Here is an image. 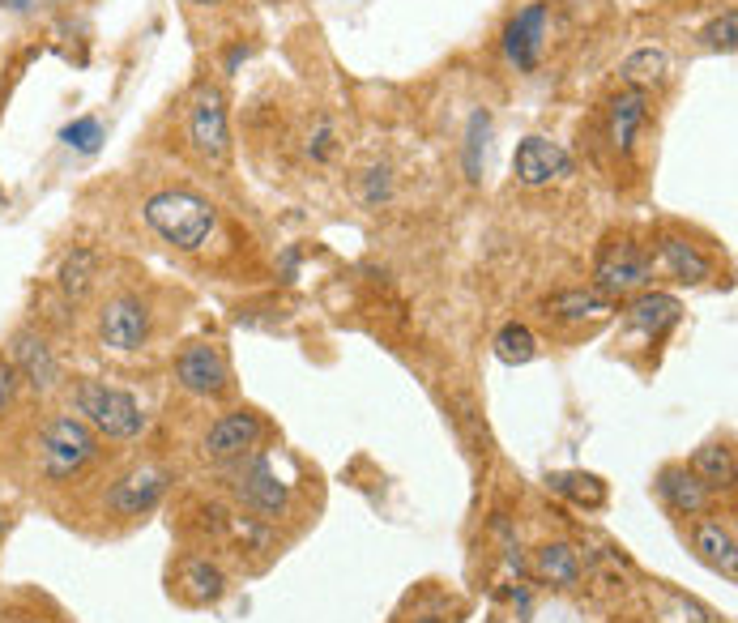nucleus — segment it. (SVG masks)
<instances>
[{"label": "nucleus", "mask_w": 738, "mask_h": 623, "mask_svg": "<svg viewBox=\"0 0 738 623\" xmlns=\"http://www.w3.org/2000/svg\"><path fill=\"white\" fill-rule=\"evenodd\" d=\"M73 410L94 436H107V440H137L150 423L133 393L107 385V380H94V376L73 385Z\"/></svg>", "instance_id": "f257e3e1"}, {"label": "nucleus", "mask_w": 738, "mask_h": 623, "mask_svg": "<svg viewBox=\"0 0 738 623\" xmlns=\"http://www.w3.org/2000/svg\"><path fill=\"white\" fill-rule=\"evenodd\" d=\"M141 214H146L150 227L180 252H197L205 239L214 235V222H218L214 205L197 193H188V188H163V193H154L146 201Z\"/></svg>", "instance_id": "f03ea898"}, {"label": "nucleus", "mask_w": 738, "mask_h": 623, "mask_svg": "<svg viewBox=\"0 0 738 623\" xmlns=\"http://www.w3.org/2000/svg\"><path fill=\"white\" fill-rule=\"evenodd\" d=\"M35 449H39V474L47 483H69L99 457V436L77 414H52L39 431Z\"/></svg>", "instance_id": "7ed1b4c3"}, {"label": "nucleus", "mask_w": 738, "mask_h": 623, "mask_svg": "<svg viewBox=\"0 0 738 623\" xmlns=\"http://www.w3.org/2000/svg\"><path fill=\"white\" fill-rule=\"evenodd\" d=\"M231 487H235L239 500H244L252 513H261L265 521H278L286 513V504H291V491H286V483L274 470V461H269L265 453L239 457L235 474H231Z\"/></svg>", "instance_id": "20e7f679"}, {"label": "nucleus", "mask_w": 738, "mask_h": 623, "mask_svg": "<svg viewBox=\"0 0 738 623\" xmlns=\"http://www.w3.org/2000/svg\"><path fill=\"white\" fill-rule=\"evenodd\" d=\"M649 274H653L649 252L628 235L611 239V244L598 252V265H593V282H598L602 295H628L636 286H645Z\"/></svg>", "instance_id": "39448f33"}, {"label": "nucleus", "mask_w": 738, "mask_h": 623, "mask_svg": "<svg viewBox=\"0 0 738 623\" xmlns=\"http://www.w3.org/2000/svg\"><path fill=\"white\" fill-rule=\"evenodd\" d=\"M171 487V470L167 466H154V461H141V466L124 470L116 483H111L107 491V513L116 517H141L150 513V508H158V500L167 495Z\"/></svg>", "instance_id": "423d86ee"}, {"label": "nucleus", "mask_w": 738, "mask_h": 623, "mask_svg": "<svg viewBox=\"0 0 738 623\" xmlns=\"http://www.w3.org/2000/svg\"><path fill=\"white\" fill-rule=\"evenodd\" d=\"M150 338V308L137 295H116L99 312V342L116 355H133Z\"/></svg>", "instance_id": "0eeeda50"}, {"label": "nucleus", "mask_w": 738, "mask_h": 623, "mask_svg": "<svg viewBox=\"0 0 738 623\" xmlns=\"http://www.w3.org/2000/svg\"><path fill=\"white\" fill-rule=\"evenodd\" d=\"M175 385L192 397H222L231 389V367L227 355L210 342H192L175 359Z\"/></svg>", "instance_id": "6e6552de"}, {"label": "nucleus", "mask_w": 738, "mask_h": 623, "mask_svg": "<svg viewBox=\"0 0 738 623\" xmlns=\"http://www.w3.org/2000/svg\"><path fill=\"white\" fill-rule=\"evenodd\" d=\"M547 18L551 5L547 0H529L525 9H517L504 26V56L517 73H534L542 60V43H547Z\"/></svg>", "instance_id": "1a4fd4ad"}, {"label": "nucleus", "mask_w": 738, "mask_h": 623, "mask_svg": "<svg viewBox=\"0 0 738 623\" xmlns=\"http://www.w3.org/2000/svg\"><path fill=\"white\" fill-rule=\"evenodd\" d=\"M9 359H13V367H18V376H22L35 393H43V397H47V393H56V389H60L64 367H60V359H56L52 342H47L39 329H18V333H13V342H9Z\"/></svg>", "instance_id": "9d476101"}, {"label": "nucleus", "mask_w": 738, "mask_h": 623, "mask_svg": "<svg viewBox=\"0 0 738 623\" xmlns=\"http://www.w3.org/2000/svg\"><path fill=\"white\" fill-rule=\"evenodd\" d=\"M265 436V419L256 410H231L222 414V419L205 431V457L218 461V466H227V461H239L256 453V444Z\"/></svg>", "instance_id": "9b49d317"}, {"label": "nucleus", "mask_w": 738, "mask_h": 623, "mask_svg": "<svg viewBox=\"0 0 738 623\" xmlns=\"http://www.w3.org/2000/svg\"><path fill=\"white\" fill-rule=\"evenodd\" d=\"M188 137L192 146H197L201 158H210V163H222L231 150V133H227V107H222V94L214 86L197 90V99H192V111H188Z\"/></svg>", "instance_id": "f8f14e48"}, {"label": "nucleus", "mask_w": 738, "mask_h": 623, "mask_svg": "<svg viewBox=\"0 0 738 623\" xmlns=\"http://www.w3.org/2000/svg\"><path fill=\"white\" fill-rule=\"evenodd\" d=\"M512 171L525 188H547L572 175V154L551 137H525L517 146V158H512Z\"/></svg>", "instance_id": "ddd939ff"}, {"label": "nucleus", "mask_w": 738, "mask_h": 623, "mask_svg": "<svg viewBox=\"0 0 738 623\" xmlns=\"http://www.w3.org/2000/svg\"><path fill=\"white\" fill-rule=\"evenodd\" d=\"M657 495H662V504L679 517H700L713 500V491L704 487L700 474L687 470V466H662L657 470Z\"/></svg>", "instance_id": "4468645a"}, {"label": "nucleus", "mask_w": 738, "mask_h": 623, "mask_svg": "<svg viewBox=\"0 0 738 623\" xmlns=\"http://www.w3.org/2000/svg\"><path fill=\"white\" fill-rule=\"evenodd\" d=\"M542 308L564 325H581V321H602V316H611L615 303H611V295H602L598 286H593V291H559L542 303Z\"/></svg>", "instance_id": "2eb2a0df"}, {"label": "nucleus", "mask_w": 738, "mask_h": 623, "mask_svg": "<svg viewBox=\"0 0 738 623\" xmlns=\"http://www.w3.org/2000/svg\"><path fill=\"white\" fill-rule=\"evenodd\" d=\"M679 299H670V295H657V291H649V295H636L632 299V308H628V325L636 329V333H645V338H662L666 329H675L679 325Z\"/></svg>", "instance_id": "dca6fc26"}, {"label": "nucleus", "mask_w": 738, "mask_h": 623, "mask_svg": "<svg viewBox=\"0 0 738 623\" xmlns=\"http://www.w3.org/2000/svg\"><path fill=\"white\" fill-rule=\"evenodd\" d=\"M534 577L555 585V589H572L581 581V551H576L572 542H547V547H538V555H534Z\"/></svg>", "instance_id": "f3484780"}, {"label": "nucleus", "mask_w": 738, "mask_h": 623, "mask_svg": "<svg viewBox=\"0 0 738 623\" xmlns=\"http://www.w3.org/2000/svg\"><path fill=\"white\" fill-rule=\"evenodd\" d=\"M696 551L704 564H713L717 572H726L734 581L738 577V551H734V530L721 521H700L696 525Z\"/></svg>", "instance_id": "a211bd4d"}, {"label": "nucleus", "mask_w": 738, "mask_h": 623, "mask_svg": "<svg viewBox=\"0 0 738 623\" xmlns=\"http://www.w3.org/2000/svg\"><path fill=\"white\" fill-rule=\"evenodd\" d=\"M649 99H645V90H623L619 99L611 103V146L619 150V154H628L632 150V141H636V129L645 124V107Z\"/></svg>", "instance_id": "6ab92c4d"}, {"label": "nucleus", "mask_w": 738, "mask_h": 623, "mask_svg": "<svg viewBox=\"0 0 738 623\" xmlns=\"http://www.w3.org/2000/svg\"><path fill=\"white\" fill-rule=\"evenodd\" d=\"M662 261H666V269L675 274L679 282H704L713 274V265H709V257L692 244V239H683V235H666L662 239Z\"/></svg>", "instance_id": "aec40b11"}, {"label": "nucleus", "mask_w": 738, "mask_h": 623, "mask_svg": "<svg viewBox=\"0 0 738 623\" xmlns=\"http://www.w3.org/2000/svg\"><path fill=\"white\" fill-rule=\"evenodd\" d=\"M692 470L700 474V483L709 491H726L734 483V449H730V440L700 444L696 457H692Z\"/></svg>", "instance_id": "412c9836"}, {"label": "nucleus", "mask_w": 738, "mask_h": 623, "mask_svg": "<svg viewBox=\"0 0 738 623\" xmlns=\"http://www.w3.org/2000/svg\"><path fill=\"white\" fill-rule=\"evenodd\" d=\"M180 585H184V598L188 602H218L222 594H227V577H222V568H214L210 559H188V564L180 568Z\"/></svg>", "instance_id": "4be33fe9"}, {"label": "nucleus", "mask_w": 738, "mask_h": 623, "mask_svg": "<svg viewBox=\"0 0 738 623\" xmlns=\"http://www.w3.org/2000/svg\"><path fill=\"white\" fill-rule=\"evenodd\" d=\"M94 278H99V257H94L90 248H73L69 257L60 261V274H56V282H60L64 299H73V303L90 295Z\"/></svg>", "instance_id": "5701e85b"}, {"label": "nucleus", "mask_w": 738, "mask_h": 623, "mask_svg": "<svg viewBox=\"0 0 738 623\" xmlns=\"http://www.w3.org/2000/svg\"><path fill=\"white\" fill-rule=\"evenodd\" d=\"M623 82H628V90H649V86H662L666 73H670V60L662 47H636V52L623 60Z\"/></svg>", "instance_id": "b1692460"}, {"label": "nucleus", "mask_w": 738, "mask_h": 623, "mask_svg": "<svg viewBox=\"0 0 738 623\" xmlns=\"http://www.w3.org/2000/svg\"><path fill=\"white\" fill-rule=\"evenodd\" d=\"M491 346H495V359L508 363V367H521V363H534V359H538V338H534V329L521 325V321L504 325L500 333H495Z\"/></svg>", "instance_id": "393cba45"}, {"label": "nucleus", "mask_w": 738, "mask_h": 623, "mask_svg": "<svg viewBox=\"0 0 738 623\" xmlns=\"http://www.w3.org/2000/svg\"><path fill=\"white\" fill-rule=\"evenodd\" d=\"M551 491L568 495V500L581 504V508H602V504H606V483H602L598 474H585V470L551 474Z\"/></svg>", "instance_id": "a878e982"}, {"label": "nucleus", "mask_w": 738, "mask_h": 623, "mask_svg": "<svg viewBox=\"0 0 738 623\" xmlns=\"http://www.w3.org/2000/svg\"><path fill=\"white\" fill-rule=\"evenodd\" d=\"M487 150H491V116L487 111H474L470 129H465V175L478 184L487 167Z\"/></svg>", "instance_id": "bb28decb"}, {"label": "nucleus", "mask_w": 738, "mask_h": 623, "mask_svg": "<svg viewBox=\"0 0 738 623\" xmlns=\"http://www.w3.org/2000/svg\"><path fill=\"white\" fill-rule=\"evenodd\" d=\"M60 141L69 150H77V154H94L103 146V124L94 116H77L73 124H64V129H60Z\"/></svg>", "instance_id": "cd10ccee"}, {"label": "nucleus", "mask_w": 738, "mask_h": 623, "mask_svg": "<svg viewBox=\"0 0 738 623\" xmlns=\"http://www.w3.org/2000/svg\"><path fill=\"white\" fill-rule=\"evenodd\" d=\"M359 193H363L367 205H384V201L393 197V167L389 163H372V167L363 171V188H359Z\"/></svg>", "instance_id": "c85d7f7f"}, {"label": "nucleus", "mask_w": 738, "mask_h": 623, "mask_svg": "<svg viewBox=\"0 0 738 623\" xmlns=\"http://www.w3.org/2000/svg\"><path fill=\"white\" fill-rule=\"evenodd\" d=\"M734 30H738V13L726 9L709 30H704V43H709L713 52H726V56H730V52H734Z\"/></svg>", "instance_id": "c756f323"}, {"label": "nucleus", "mask_w": 738, "mask_h": 623, "mask_svg": "<svg viewBox=\"0 0 738 623\" xmlns=\"http://www.w3.org/2000/svg\"><path fill=\"white\" fill-rule=\"evenodd\" d=\"M303 150H308V158H316V163H325V158L333 154V124H329L325 116H320V120L312 124L308 146H303Z\"/></svg>", "instance_id": "7c9ffc66"}, {"label": "nucleus", "mask_w": 738, "mask_h": 623, "mask_svg": "<svg viewBox=\"0 0 738 623\" xmlns=\"http://www.w3.org/2000/svg\"><path fill=\"white\" fill-rule=\"evenodd\" d=\"M18 385H22L18 367H13V359L0 355V414H5V410L13 406V397H18Z\"/></svg>", "instance_id": "2f4dec72"}, {"label": "nucleus", "mask_w": 738, "mask_h": 623, "mask_svg": "<svg viewBox=\"0 0 738 623\" xmlns=\"http://www.w3.org/2000/svg\"><path fill=\"white\" fill-rule=\"evenodd\" d=\"M244 56H248V52H244V47H235V52L227 56V73H235V69H239V60H244Z\"/></svg>", "instance_id": "473e14b6"}, {"label": "nucleus", "mask_w": 738, "mask_h": 623, "mask_svg": "<svg viewBox=\"0 0 738 623\" xmlns=\"http://www.w3.org/2000/svg\"><path fill=\"white\" fill-rule=\"evenodd\" d=\"M0 5H9V9H18V13H26V9H30V0H0Z\"/></svg>", "instance_id": "72a5a7b5"}, {"label": "nucleus", "mask_w": 738, "mask_h": 623, "mask_svg": "<svg viewBox=\"0 0 738 623\" xmlns=\"http://www.w3.org/2000/svg\"><path fill=\"white\" fill-rule=\"evenodd\" d=\"M197 5H218V0H197Z\"/></svg>", "instance_id": "f704fd0d"}, {"label": "nucleus", "mask_w": 738, "mask_h": 623, "mask_svg": "<svg viewBox=\"0 0 738 623\" xmlns=\"http://www.w3.org/2000/svg\"><path fill=\"white\" fill-rule=\"evenodd\" d=\"M18 623H43V619H18Z\"/></svg>", "instance_id": "c9c22d12"}, {"label": "nucleus", "mask_w": 738, "mask_h": 623, "mask_svg": "<svg viewBox=\"0 0 738 623\" xmlns=\"http://www.w3.org/2000/svg\"><path fill=\"white\" fill-rule=\"evenodd\" d=\"M0 205H5V188H0Z\"/></svg>", "instance_id": "e433bc0d"}]
</instances>
